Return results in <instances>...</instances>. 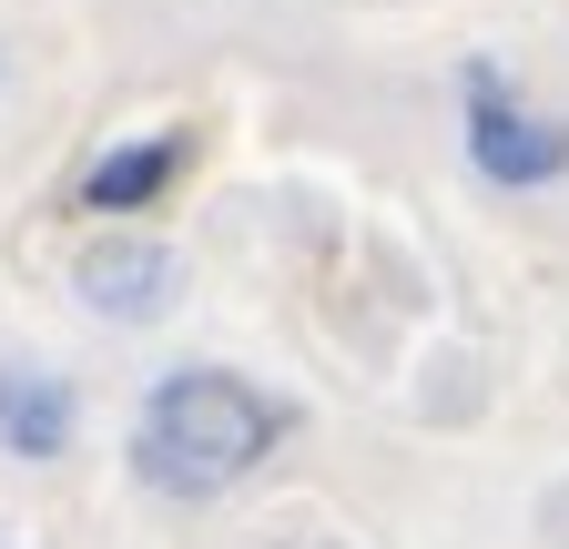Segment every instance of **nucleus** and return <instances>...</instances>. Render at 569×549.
I'll return each instance as SVG.
<instances>
[{"instance_id": "obj_1", "label": "nucleus", "mask_w": 569, "mask_h": 549, "mask_svg": "<svg viewBox=\"0 0 569 549\" xmlns=\"http://www.w3.org/2000/svg\"><path fill=\"white\" fill-rule=\"evenodd\" d=\"M284 438H296V407L264 397L254 377H234V367H163L153 387H142V407H132V478L153 499L203 509V499L244 489Z\"/></svg>"}, {"instance_id": "obj_2", "label": "nucleus", "mask_w": 569, "mask_h": 549, "mask_svg": "<svg viewBox=\"0 0 569 549\" xmlns=\"http://www.w3.org/2000/svg\"><path fill=\"white\" fill-rule=\"evenodd\" d=\"M458 122H468V173L498 193H549L569 183V122L519 102V82L498 61H468L458 72Z\"/></svg>"}, {"instance_id": "obj_3", "label": "nucleus", "mask_w": 569, "mask_h": 549, "mask_svg": "<svg viewBox=\"0 0 569 549\" xmlns=\"http://www.w3.org/2000/svg\"><path fill=\"white\" fill-rule=\"evenodd\" d=\"M71 296H82L102 326H153V316H173V296H183V254H173L163 234L122 224V234H102V244L71 254Z\"/></svg>"}, {"instance_id": "obj_4", "label": "nucleus", "mask_w": 569, "mask_h": 549, "mask_svg": "<svg viewBox=\"0 0 569 549\" xmlns=\"http://www.w3.org/2000/svg\"><path fill=\"white\" fill-rule=\"evenodd\" d=\"M183 163H193V132L163 122V132H132V143L92 153L71 193H82V214H153V203L183 183Z\"/></svg>"}, {"instance_id": "obj_5", "label": "nucleus", "mask_w": 569, "mask_h": 549, "mask_svg": "<svg viewBox=\"0 0 569 549\" xmlns=\"http://www.w3.org/2000/svg\"><path fill=\"white\" fill-rule=\"evenodd\" d=\"M71 428H82V397H71L51 367H0V458H61Z\"/></svg>"}]
</instances>
